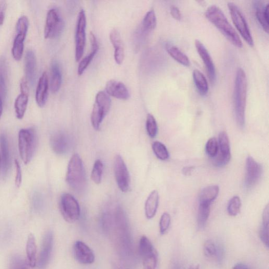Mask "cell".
<instances>
[{
	"mask_svg": "<svg viewBox=\"0 0 269 269\" xmlns=\"http://www.w3.org/2000/svg\"><path fill=\"white\" fill-rule=\"evenodd\" d=\"M247 95V79L246 73L242 69L239 68L235 82L234 104L237 123L241 128H243L245 125Z\"/></svg>",
	"mask_w": 269,
	"mask_h": 269,
	"instance_id": "cell-1",
	"label": "cell"
},
{
	"mask_svg": "<svg viewBox=\"0 0 269 269\" xmlns=\"http://www.w3.org/2000/svg\"><path fill=\"white\" fill-rule=\"evenodd\" d=\"M205 16L231 43L238 47H242V42L239 36L231 26L221 9L214 5L210 6L206 11Z\"/></svg>",
	"mask_w": 269,
	"mask_h": 269,
	"instance_id": "cell-2",
	"label": "cell"
},
{
	"mask_svg": "<svg viewBox=\"0 0 269 269\" xmlns=\"http://www.w3.org/2000/svg\"><path fill=\"white\" fill-rule=\"evenodd\" d=\"M66 181L69 186L77 192L82 191L86 186V174L82 159L77 154L73 155L69 162Z\"/></svg>",
	"mask_w": 269,
	"mask_h": 269,
	"instance_id": "cell-3",
	"label": "cell"
},
{
	"mask_svg": "<svg viewBox=\"0 0 269 269\" xmlns=\"http://www.w3.org/2000/svg\"><path fill=\"white\" fill-rule=\"evenodd\" d=\"M38 144L37 132L34 128L22 129L19 132L18 146L20 157L24 164L32 160Z\"/></svg>",
	"mask_w": 269,
	"mask_h": 269,
	"instance_id": "cell-4",
	"label": "cell"
},
{
	"mask_svg": "<svg viewBox=\"0 0 269 269\" xmlns=\"http://www.w3.org/2000/svg\"><path fill=\"white\" fill-rule=\"evenodd\" d=\"M111 106V100L109 95L103 91L98 92L95 97V102L91 116L92 125L95 130L100 129Z\"/></svg>",
	"mask_w": 269,
	"mask_h": 269,
	"instance_id": "cell-5",
	"label": "cell"
},
{
	"mask_svg": "<svg viewBox=\"0 0 269 269\" xmlns=\"http://www.w3.org/2000/svg\"><path fill=\"white\" fill-rule=\"evenodd\" d=\"M64 28V21L59 11L52 9L47 12L44 28V38L46 39H56L62 33Z\"/></svg>",
	"mask_w": 269,
	"mask_h": 269,
	"instance_id": "cell-6",
	"label": "cell"
},
{
	"mask_svg": "<svg viewBox=\"0 0 269 269\" xmlns=\"http://www.w3.org/2000/svg\"><path fill=\"white\" fill-rule=\"evenodd\" d=\"M230 16L235 26L242 37L250 46L254 42L247 21L239 7L233 3L228 4Z\"/></svg>",
	"mask_w": 269,
	"mask_h": 269,
	"instance_id": "cell-7",
	"label": "cell"
},
{
	"mask_svg": "<svg viewBox=\"0 0 269 269\" xmlns=\"http://www.w3.org/2000/svg\"><path fill=\"white\" fill-rule=\"evenodd\" d=\"M59 208L61 214L68 223H75L80 218V205L72 194L66 193L62 195L60 199Z\"/></svg>",
	"mask_w": 269,
	"mask_h": 269,
	"instance_id": "cell-8",
	"label": "cell"
},
{
	"mask_svg": "<svg viewBox=\"0 0 269 269\" xmlns=\"http://www.w3.org/2000/svg\"><path fill=\"white\" fill-rule=\"evenodd\" d=\"M87 18L83 9L79 12L76 32V59L79 62L84 52L86 44Z\"/></svg>",
	"mask_w": 269,
	"mask_h": 269,
	"instance_id": "cell-9",
	"label": "cell"
},
{
	"mask_svg": "<svg viewBox=\"0 0 269 269\" xmlns=\"http://www.w3.org/2000/svg\"><path fill=\"white\" fill-rule=\"evenodd\" d=\"M114 170L119 188L122 192H127L130 188L129 174L123 158L119 155L114 159Z\"/></svg>",
	"mask_w": 269,
	"mask_h": 269,
	"instance_id": "cell-10",
	"label": "cell"
},
{
	"mask_svg": "<svg viewBox=\"0 0 269 269\" xmlns=\"http://www.w3.org/2000/svg\"><path fill=\"white\" fill-rule=\"evenodd\" d=\"M246 176L244 186L250 190L257 183L262 175L263 168L260 164L255 161L251 156H248L246 163Z\"/></svg>",
	"mask_w": 269,
	"mask_h": 269,
	"instance_id": "cell-11",
	"label": "cell"
},
{
	"mask_svg": "<svg viewBox=\"0 0 269 269\" xmlns=\"http://www.w3.org/2000/svg\"><path fill=\"white\" fill-rule=\"evenodd\" d=\"M219 150L218 154L215 158L214 165L217 167L226 166L231 159L230 145L228 134L222 131L219 134Z\"/></svg>",
	"mask_w": 269,
	"mask_h": 269,
	"instance_id": "cell-12",
	"label": "cell"
},
{
	"mask_svg": "<svg viewBox=\"0 0 269 269\" xmlns=\"http://www.w3.org/2000/svg\"><path fill=\"white\" fill-rule=\"evenodd\" d=\"M54 236L52 231H48L44 235L42 243L37 265L39 269H45L51 259L53 248Z\"/></svg>",
	"mask_w": 269,
	"mask_h": 269,
	"instance_id": "cell-13",
	"label": "cell"
},
{
	"mask_svg": "<svg viewBox=\"0 0 269 269\" xmlns=\"http://www.w3.org/2000/svg\"><path fill=\"white\" fill-rule=\"evenodd\" d=\"M195 46L202 59L208 77L212 83H214L216 79V68L213 59L204 44L198 40L195 41Z\"/></svg>",
	"mask_w": 269,
	"mask_h": 269,
	"instance_id": "cell-14",
	"label": "cell"
},
{
	"mask_svg": "<svg viewBox=\"0 0 269 269\" xmlns=\"http://www.w3.org/2000/svg\"><path fill=\"white\" fill-rule=\"evenodd\" d=\"M73 251L76 260L81 264H91L95 261V255L92 249L81 241L76 242Z\"/></svg>",
	"mask_w": 269,
	"mask_h": 269,
	"instance_id": "cell-15",
	"label": "cell"
},
{
	"mask_svg": "<svg viewBox=\"0 0 269 269\" xmlns=\"http://www.w3.org/2000/svg\"><path fill=\"white\" fill-rule=\"evenodd\" d=\"M50 144L55 154L62 155L66 154L69 151L70 140L65 132L59 131L53 134L50 140Z\"/></svg>",
	"mask_w": 269,
	"mask_h": 269,
	"instance_id": "cell-16",
	"label": "cell"
},
{
	"mask_svg": "<svg viewBox=\"0 0 269 269\" xmlns=\"http://www.w3.org/2000/svg\"><path fill=\"white\" fill-rule=\"evenodd\" d=\"M106 93L116 99L122 100H127L130 97L129 92L125 85L119 81L111 80L106 84Z\"/></svg>",
	"mask_w": 269,
	"mask_h": 269,
	"instance_id": "cell-17",
	"label": "cell"
},
{
	"mask_svg": "<svg viewBox=\"0 0 269 269\" xmlns=\"http://www.w3.org/2000/svg\"><path fill=\"white\" fill-rule=\"evenodd\" d=\"M109 39L114 48V59L117 64L120 65L124 59V48L119 32L113 29L109 34Z\"/></svg>",
	"mask_w": 269,
	"mask_h": 269,
	"instance_id": "cell-18",
	"label": "cell"
},
{
	"mask_svg": "<svg viewBox=\"0 0 269 269\" xmlns=\"http://www.w3.org/2000/svg\"><path fill=\"white\" fill-rule=\"evenodd\" d=\"M48 80L46 72H44L40 78L36 88L35 100L40 107H43L47 102L48 94Z\"/></svg>",
	"mask_w": 269,
	"mask_h": 269,
	"instance_id": "cell-19",
	"label": "cell"
},
{
	"mask_svg": "<svg viewBox=\"0 0 269 269\" xmlns=\"http://www.w3.org/2000/svg\"><path fill=\"white\" fill-rule=\"evenodd\" d=\"M255 14L265 32H268V4L264 2H254Z\"/></svg>",
	"mask_w": 269,
	"mask_h": 269,
	"instance_id": "cell-20",
	"label": "cell"
},
{
	"mask_svg": "<svg viewBox=\"0 0 269 269\" xmlns=\"http://www.w3.org/2000/svg\"><path fill=\"white\" fill-rule=\"evenodd\" d=\"M90 41L92 46V51L89 54L81 60L78 69V74L79 76H81L83 74V73L89 66L99 49V44H98L96 36L92 32L90 33Z\"/></svg>",
	"mask_w": 269,
	"mask_h": 269,
	"instance_id": "cell-21",
	"label": "cell"
},
{
	"mask_svg": "<svg viewBox=\"0 0 269 269\" xmlns=\"http://www.w3.org/2000/svg\"><path fill=\"white\" fill-rule=\"evenodd\" d=\"M36 58L31 50L27 52L25 57V72L26 79L31 85L34 84L36 75Z\"/></svg>",
	"mask_w": 269,
	"mask_h": 269,
	"instance_id": "cell-22",
	"label": "cell"
},
{
	"mask_svg": "<svg viewBox=\"0 0 269 269\" xmlns=\"http://www.w3.org/2000/svg\"><path fill=\"white\" fill-rule=\"evenodd\" d=\"M0 148L2 151V164L4 175L8 173L10 166V155L7 137L4 132L0 133Z\"/></svg>",
	"mask_w": 269,
	"mask_h": 269,
	"instance_id": "cell-23",
	"label": "cell"
},
{
	"mask_svg": "<svg viewBox=\"0 0 269 269\" xmlns=\"http://www.w3.org/2000/svg\"><path fill=\"white\" fill-rule=\"evenodd\" d=\"M159 193L157 190H153L149 195L145 205V215L147 218L151 219L156 214L159 204Z\"/></svg>",
	"mask_w": 269,
	"mask_h": 269,
	"instance_id": "cell-24",
	"label": "cell"
},
{
	"mask_svg": "<svg viewBox=\"0 0 269 269\" xmlns=\"http://www.w3.org/2000/svg\"><path fill=\"white\" fill-rule=\"evenodd\" d=\"M50 88L53 93H57L60 89L62 82V75L58 63L53 61L51 67Z\"/></svg>",
	"mask_w": 269,
	"mask_h": 269,
	"instance_id": "cell-25",
	"label": "cell"
},
{
	"mask_svg": "<svg viewBox=\"0 0 269 269\" xmlns=\"http://www.w3.org/2000/svg\"><path fill=\"white\" fill-rule=\"evenodd\" d=\"M26 251L28 264L34 267L37 264V246L34 236L30 234L28 238Z\"/></svg>",
	"mask_w": 269,
	"mask_h": 269,
	"instance_id": "cell-26",
	"label": "cell"
},
{
	"mask_svg": "<svg viewBox=\"0 0 269 269\" xmlns=\"http://www.w3.org/2000/svg\"><path fill=\"white\" fill-rule=\"evenodd\" d=\"M166 48L170 56L179 64L185 66L190 65V62L189 58L178 47L173 45L167 44L166 45Z\"/></svg>",
	"mask_w": 269,
	"mask_h": 269,
	"instance_id": "cell-27",
	"label": "cell"
},
{
	"mask_svg": "<svg viewBox=\"0 0 269 269\" xmlns=\"http://www.w3.org/2000/svg\"><path fill=\"white\" fill-rule=\"evenodd\" d=\"M193 80L198 91L201 96H205L209 91V85L206 77L198 70H194L192 73Z\"/></svg>",
	"mask_w": 269,
	"mask_h": 269,
	"instance_id": "cell-28",
	"label": "cell"
},
{
	"mask_svg": "<svg viewBox=\"0 0 269 269\" xmlns=\"http://www.w3.org/2000/svg\"><path fill=\"white\" fill-rule=\"evenodd\" d=\"M29 94L21 93L15 103L16 115L18 119H22L27 111L29 102Z\"/></svg>",
	"mask_w": 269,
	"mask_h": 269,
	"instance_id": "cell-29",
	"label": "cell"
},
{
	"mask_svg": "<svg viewBox=\"0 0 269 269\" xmlns=\"http://www.w3.org/2000/svg\"><path fill=\"white\" fill-rule=\"evenodd\" d=\"M219 187L217 185L208 186L203 189L200 194L199 203L211 204L217 198Z\"/></svg>",
	"mask_w": 269,
	"mask_h": 269,
	"instance_id": "cell-30",
	"label": "cell"
},
{
	"mask_svg": "<svg viewBox=\"0 0 269 269\" xmlns=\"http://www.w3.org/2000/svg\"><path fill=\"white\" fill-rule=\"evenodd\" d=\"M211 204L199 203L197 215V226L199 229H203L206 226L211 213Z\"/></svg>",
	"mask_w": 269,
	"mask_h": 269,
	"instance_id": "cell-31",
	"label": "cell"
},
{
	"mask_svg": "<svg viewBox=\"0 0 269 269\" xmlns=\"http://www.w3.org/2000/svg\"><path fill=\"white\" fill-rule=\"evenodd\" d=\"M7 65L5 58H0V95L4 99L7 93Z\"/></svg>",
	"mask_w": 269,
	"mask_h": 269,
	"instance_id": "cell-32",
	"label": "cell"
},
{
	"mask_svg": "<svg viewBox=\"0 0 269 269\" xmlns=\"http://www.w3.org/2000/svg\"><path fill=\"white\" fill-rule=\"evenodd\" d=\"M157 26V18L155 11L151 9L147 12L142 22V29L145 32L154 30Z\"/></svg>",
	"mask_w": 269,
	"mask_h": 269,
	"instance_id": "cell-33",
	"label": "cell"
},
{
	"mask_svg": "<svg viewBox=\"0 0 269 269\" xmlns=\"http://www.w3.org/2000/svg\"><path fill=\"white\" fill-rule=\"evenodd\" d=\"M24 36L17 34L15 39L13 47L12 49V56L17 61L20 60L22 58L24 51V42L26 40Z\"/></svg>",
	"mask_w": 269,
	"mask_h": 269,
	"instance_id": "cell-34",
	"label": "cell"
},
{
	"mask_svg": "<svg viewBox=\"0 0 269 269\" xmlns=\"http://www.w3.org/2000/svg\"><path fill=\"white\" fill-rule=\"evenodd\" d=\"M152 149L156 156L163 161L168 160L169 157V152L166 146L160 142H155L152 145Z\"/></svg>",
	"mask_w": 269,
	"mask_h": 269,
	"instance_id": "cell-35",
	"label": "cell"
},
{
	"mask_svg": "<svg viewBox=\"0 0 269 269\" xmlns=\"http://www.w3.org/2000/svg\"><path fill=\"white\" fill-rule=\"evenodd\" d=\"M139 251L142 258L156 251L151 241L145 236H142L140 239Z\"/></svg>",
	"mask_w": 269,
	"mask_h": 269,
	"instance_id": "cell-36",
	"label": "cell"
},
{
	"mask_svg": "<svg viewBox=\"0 0 269 269\" xmlns=\"http://www.w3.org/2000/svg\"><path fill=\"white\" fill-rule=\"evenodd\" d=\"M103 172V164L102 162L97 160L93 166L91 174V179L96 184H100L102 181V175Z\"/></svg>",
	"mask_w": 269,
	"mask_h": 269,
	"instance_id": "cell-37",
	"label": "cell"
},
{
	"mask_svg": "<svg viewBox=\"0 0 269 269\" xmlns=\"http://www.w3.org/2000/svg\"><path fill=\"white\" fill-rule=\"evenodd\" d=\"M146 127L149 136L152 139L155 138L157 134L158 126L155 117L151 114L147 116Z\"/></svg>",
	"mask_w": 269,
	"mask_h": 269,
	"instance_id": "cell-38",
	"label": "cell"
},
{
	"mask_svg": "<svg viewBox=\"0 0 269 269\" xmlns=\"http://www.w3.org/2000/svg\"><path fill=\"white\" fill-rule=\"evenodd\" d=\"M241 201L239 197L234 196L229 201L227 207L228 214L231 216L235 217L240 212Z\"/></svg>",
	"mask_w": 269,
	"mask_h": 269,
	"instance_id": "cell-39",
	"label": "cell"
},
{
	"mask_svg": "<svg viewBox=\"0 0 269 269\" xmlns=\"http://www.w3.org/2000/svg\"><path fill=\"white\" fill-rule=\"evenodd\" d=\"M29 28V21L27 16L21 17L17 23L16 30L17 34L26 38Z\"/></svg>",
	"mask_w": 269,
	"mask_h": 269,
	"instance_id": "cell-40",
	"label": "cell"
},
{
	"mask_svg": "<svg viewBox=\"0 0 269 269\" xmlns=\"http://www.w3.org/2000/svg\"><path fill=\"white\" fill-rule=\"evenodd\" d=\"M143 263V269H156L158 262L157 252L146 255L142 258Z\"/></svg>",
	"mask_w": 269,
	"mask_h": 269,
	"instance_id": "cell-41",
	"label": "cell"
},
{
	"mask_svg": "<svg viewBox=\"0 0 269 269\" xmlns=\"http://www.w3.org/2000/svg\"><path fill=\"white\" fill-rule=\"evenodd\" d=\"M219 152L218 142L215 138L210 139L206 144V152L208 156L214 158Z\"/></svg>",
	"mask_w": 269,
	"mask_h": 269,
	"instance_id": "cell-42",
	"label": "cell"
},
{
	"mask_svg": "<svg viewBox=\"0 0 269 269\" xmlns=\"http://www.w3.org/2000/svg\"><path fill=\"white\" fill-rule=\"evenodd\" d=\"M204 252L207 257L213 258L218 256L219 250L213 241L207 240L204 244Z\"/></svg>",
	"mask_w": 269,
	"mask_h": 269,
	"instance_id": "cell-43",
	"label": "cell"
},
{
	"mask_svg": "<svg viewBox=\"0 0 269 269\" xmlns=\"http://www.w3.org/2000/svg\"><path fill=\"white\" fill-rule=\"evenodd\" d=\"M268 223L262 221V224L259 231V237L267 248H268Z\"/></svg>",
	"mask_w": 269,
	"mask_h": 269,
	"instance_id": "cell-44",
	"label": "cell"
},
{
	"mask_svg": "<svg viewBox=\"0 0 269 269\" xmlns=\"http://www.w3.org/2000/svg\"><path fill=\"white\" fill-rule=\"evenodd\" d=\"M171 223V217L167 213H164L161 216L160 222V230L161 235H165L168 230Z\"/></svg>",
	"mask_w": 269,
	"mask_h": 269,
	"instance_id": "cell-45",
	"label": "cell"
},
{
	"mask_svg": "<svg viewBox=\"0 0 269 269\" xmlns=\"http://www.w3.org/2000/svg\"><path fill=\"white\" fill-rule=\"evenodd\" d=\"M11 269H29L27 263L20 256L16 255L11 262Z\"/></svg>",
	"mask_w": 269,
	"mask_h": 269,
	"instance_id": "cell-46",
	"label": "cell"
},
{
	"mask_svg": "<svg viewBox=\"0 0 269 269\" xmlns=\"http://www.w3.org/2000/svg\"><path fill=\"white\" fill-rule=\"evenodd\" d=\"M15 164L16 172L15 183L16 187L19 188L21 185L22 181V169L20 164L17 160H15Z\"/></svg>",
	"mask_w": 269,
	"mask_h": 269,
	"instance_id": "cell-47",
	"label": "cell"
},
{
	"mask_svg": "<svg viewBox=\"0 0 269 269\" xmlns=\"http://www.w3.org/2000/svg\"><path fill=\"white\" fill-rule=\"evenodd\" d=\"M7 4L5 1L0 2V26L3 25L5 19Z\"/></svg>",
	"mask_w": 269,
	"mask_h": 269,
	"instance_id": "cell-48",
	"label": "cell"
},
{
	"mask_svg": "<svg viewBox=\"0 0 269 269\" xmlns=\"http://www.w3.org/2000/svg\"><path fill=\"white\" fill-rule=\"evenodd\" d=\"M170 14L172 16L177 20H180L181 18V15L179 9L175 6H172L170 7Z\"/></svg>",
	"mask_w": 269,
	"mask_h": 269,
	"instance_id": "cell-49",
	"label": "cell"
},
{
	"mask_svg": "<svg viewBox=\"0 0 269 269\" xmlns=\"http://www.w3.org/2000/svg\"><path fill=\"white\" fill-rule=\"evenodd\" d=\"M232 269H250L247 265L238 263L234 265Z\"/></svg>",
	"mask_w": 269,
	"mask_h": 269,
	"instance_id": "cell-50",
	"label": "cell"
},
{
	"mask_svg": "<svg viewBox=\"0 0 269 269\" xmlns=\"http://www.w3.org/2000/svg\"><path fill=\"white\" fill-rule=\"evenodd\" d=\"M193 169V167H186L183 169L182 173L185 175H189L192 172V171Z\"/></svg>",
	"mask_w": 269,
	"mask_h": 269,
	"instance_id": "cell-51",
	"label": "cell"
},
{
	"mask_svg": "<svg viewBox=\"0 0 269 269\" xmlns=\"http://www.w3.org/2000/svg\"><path fill=\"white\" fill-rule=\"evenodd\" d=\"M3 98L0 95V118H1L3 112Z\"/></svg>",
	"mask_w": 269,
	"mask_h": 269,
	"instance_id": "cell-52",
	"label": "cell"
},
{
	"mask_svg": "<svg viewBox=\"0 0 269 269\" xmlns=\"http://www.w3.org/2000/svg\"><path fill=\"white\" fill-rule=\"evenodd\" d=\"M188 269H200V266L199 265H191Z\"/></svg>",
	"mask_w": 269,
	"mask_h": 269,
	"instance_id": "cell-53",
	"label": "cell"
},
{
	"mask_svg": "<svg viewBox=\"0 0 269 269\" xmlns=\"http://www.w3.org/2000/svg\"><path fill=\"white\" fill-rule=\"evenodd\" d=\"M2 167V159H1V156H0V169H1Z\"/></svg>",
	"mask_w": 269,
	"mask_h": 269,
	"instance_id": "cell-54",
	"label": "cell"
}]
</instances>
